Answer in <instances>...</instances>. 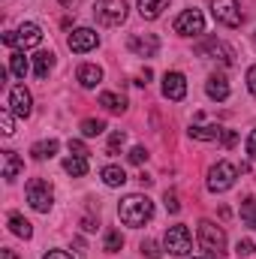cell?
<instances>
[{
  "label": "cell",
  "mask_w": 256,
  "mask_h": 259,
  "mask_svg": "<svg viewBox=\"0 0 256 259\" xmlns=\"http://www.w3.org/2000/svg\"><path fill=\"white\" fill-rule=\"evenodd\" d=\"M118 217H121L124 226L139 229V226H145V223L154 217V202L145 193H130L127 199H121V205H118Z\"/></svg>",
  "instance_id": "cell-1"
},
{
  "label": "cell",
  "mask_w": 256,
  "mask_h": 259,
  "mask_svg": "<svg viewBox=\"0 0 256 259\" xmlns=\"http://www.w3.org/2000/svg\"><path fill=\"white\" fill-rule=\"evenodd\" d=\"M199 244L211 256H223L226 253V232H223V226H217L211 220H202L199 223Z\"/></svg>",
  "instance_id": "cell-2"
},
{
  "label": "cell",
  "mask_w": 256,
  "mask_h": 259,
  "mask_svg": "<svg viewBox=\"0 0 256 259\" xmlns=\"http://www.w3.org/2000/svg\"><path fill=\"white\" fill-rule=\"evenodd\" d=\"M94 18L103 27H118L127 21V3L124 0H97L94 3Z\"/></svg>",
  "instance_id": "cell-3"
},
{
  "label": "cell",
  "mask_w": 256,
  "mask_h": 259,
  "mask_svg": "<svg viewBox=\"0 0 256 259\" xmlns=\"http://www.w3.org/2000/svg\"><path fill=\"white\" fill-rule=\"evenodd\" d=\"M235 178H238V169L232 166V163H226V160H220V163H214L211 169H208V190L211 193H226L232 184H235Z\"/></svg>",
  "instance_id": "cell-4"
},
{
  "label": "cell",
  "mask_w": 256,
  "mask_h": 259,
  "mask_svg": "<svg viewBox=\"0 0 256 259\" xmlns=\"http://www.w3.org/2000/svg\"><path fill=\"white\" fill-rule=\"evenodd\" d=\"M27 202H30L33 211L49 214V208H52V202H55V190H52V184L42 181V178L27 181Z\"/></svg>",
  "instance_id": "cell-5"
},
{
  "label": "cell",
  "mask_w": 256,
  "mask_h": 259,
  "mask_svg": "<svg viewBox=\"0 0 256 259\" xmlns=\"http://www.w3.org/2000/svg\"><path fill=\"white\" fill-rule=\"evenodd\" d=\"M211 15L223 27H241V21H244L238 0H211Z\"/></svg>",
  "instance_id": "cell-6"
},
{
  "label": "cell",
  "mask_w": 256,
  "mask_h": 259,
  "mask_svg": "<svg viewBox=\"0 0 256 259\" xmlns=\"http://www.w3.org/2000/svg\"><path fill=\"white\" fill-rule=\"evenodd\" d=\"M163 247L172 253V256H187L193 250V235L187 226H169L166 229V238H163Z\"/></svg>",
  "instance_id": "cell-7"
},
{
  "label": "cell",
  "mask_w": 256,
  "mask_h": 259,
  "mask_svg": "<svg viewBox=\"0 0 256 259\" xmlns=\"http://www.w3.org/2000/svg\"><path fill=\"white\" fill-rule=\"evenodd\" d=\"M66 46H69V52H75V55L94 52V49L100 46V33L91 30V27H75V30L66 36Z\"/></svg>",
  "instance_id": "cell-8"
},
{
  "label": "cell",
  "mask_w": 256,
  "mask_h": 259,
  "mask_svg": "<svg viewBox=\"0 0 256 259\" xmlns=\"http://www.w3.org/2000/svg\"><path fill=\"white\" fill-rule=\"evenodd\" d=\"M202 30H205V18L199 9H184L175 18V33H181V36H199Z\"/></svg>",
  "instance_id": "cell-9"
},
{
  "label": "cell",
  "mask_w": 256,
  "mask_h": 259,
  "mask_svg": "<svg viewBox=\"0 0 256 259\" xmlns=\"http://www.w3.org/2000/svg\"><path fill=\"white\" fill-rule=\"evenodd\" d=\"M127 46L136 58H154L160 52V39L154 33H133L127 39Z\"/></svg>",
  "instance_id": "cell-10"
},
{
  "label": "cell",
  "mask_w": 256,
  "mask_h": 259,
  "mask_svg": "<svg viewBox=\"0 0 256 259\" xmlns=\"http://www.w3.org/2000/svg\"><path fill=\"white\" fill-rule=\"evenodd\" d=\"M9 112L15 118H27L33 112V97H30V91L24 84H18V88L9 91Z\"/></svg>",
  "instance_id": "cell-11"
},
{
  "label": "cell",
  "mask_w": 256,
  "mask_h": 259,
  "mask_svg": "<svg viewBox=\"0 0 256 259\" xmlns=\"http://www.w3.org/2000/svg\"><path fill=\"white\" fill-rule=\"evenodd\" d=\"M163 97L172 103H181L187 97V78L184 72H166L163 75Z\"/></svg>",
  "instance_id": "cell-12"
},
{
  "label": "cell",
  "mask_w": 256,
  "mask_h": 259,
  "mask_svg": "<svg viewBox=\"0 0 256 259\" xmlns=\"http://www.w3.org/2000/svg\"><path fill=\"white\" fill-rule=\"evenodd\" d=\"M196 52L202 55V58H214V61H223V64H232V49L226 46V42H220V39H205V42H199L196 46Z\"/></svg>",
  "instance_id": "cell-13"
},
{
  "label": "cell",
  "mask_w": 256,
  "mask_h": 259,
  "mask_svg": "<svg viewBox=\"0 0 256 259\" xmlns=\"http://www.w3.org/2000/svg\"><path fill=\"white\" fill-rule=\"evenodd\" d=\"M15 36H18V46H21V49H33V46L42 42V30H39V24H33V21H24V24L15 30Z\"/></svg>",
  "instance_id": "cell-14"
},
{
  "label": "cell",
  "mask_w": 256,
  "mask_h": 259,
  "mask_svg": "<svg viewBox=\"0 0 256 259\" xmlns=\"http://www.w3.org/2000/svg\"><path fill=\"white\" fill-rule=\"evenodd\" d=\"M205 94H208L211 100L223 103V100L229 97V81H226V75H223V72H214V75H208V81H205Z\"/></svg>",
  "instance_id": "cell-15"
},
{
  "label": "cell",
  "mask_w": 256,
  "mask_h": 259,
  "mask_svg": "<svg viewBox=\"0 0 256 259\" xmlns=\"http://www.w3.org/2000/svg\"><path fill=\"white\" fill-rule=\"evenodd\" d=\"M24 169V160L15 154V151H3V178L6 181H15Z\"/></svg>",
  "instance_id": "cell-16"
},
{
  "label": "cell",
  "mask_w": 256,
  "mask_h": 259,
  "mask_svg": "<svg viewBox=\"0 0 256 259\" xmlns=\"http://www.w3.org/2000/svg\"><path fill=\"white\" fill-rule=\"evenodd\" d=\"M190 139L196 142H214V139H220L223 136V130L217 127V124H190Z\"/></svg>",
  "instance_id": "cell-17"
},
{
  "label": "cell",
  "mask_w": 256,
  "mask_h": 259,
  "mask_svg": "<svg viewBox=\"0 0 256 259\" xmlns=\"http://www.w3.org/2000/svg\"><path fill=\"white\" fill-rule=\"evenodd\" d=\"M103 81V69L97 64H81L78 66V84L81 88H97Z\"/></svg>",
  "instance_id": "cell-18"
},
{
  "label": "cell",
  "mask_w": 256,
  "mask_h": 259,
  "mask_svg": "<svg viewBox=\"0 0 256 259\" xmlns=\"http://www.w3.org/2000/svg\"><path fill=\"white\" fill-rule=\"evenodd\" d=\"M166 6H169V0H139V15H142L145 21H154V18L163 15Z\"/></svg>",
  "instance_id": "cell-19"
},
{
  "label": "cell",
  "mask_w": 256,
  "mask_h": 259,
  "mask_svg": "<svg viewBox=\"0 0 256 259\" xmlns=\"http://www.w3.org/2000/svg\"><path fill=\"white\" fill-rule=\"evenodd\" d=\"M52 69H55V55H52V52L33 55V72H36V78H49Z\"/></svg>",
  "instance_id": "cell-20"
},
{
  "label": "cell",
  "mask_w": 256,
  "mask_h": 259,
  "mask_svg": "<svg viewBox=\"0 0 256 259\" xmlns=\"http://www.w3.org/2000/svg\"><path fill=\"white\" fill-rule=\"evenodd\" d=\"M100 106H103L106 112H115V115H121V112L127 109V100H124L121 94H112V91H106V94H100Z\"/></svg>",
  "instance_id": "cell-21"
},
{
  "label": "cell",
  "mask_w": 256,
  "mask_h": 259,
  "mask_svg": "<svg viewBox=\"0 0 256 259\" xmlns=\"http://www.w3.org/2000/svg\"><path fill=\"white\" fill-rule=\"evenodd\" d=\"M58 139H46V142H36L33 148H30V154H33V160H52L55 154H58Z\"/></svg>",
  "instance_id": "cell-22"
},
{
  "label": "cell",
  "mask_w": 256,
  "mask_h": 259,
  "mask_svg": "<svg viewBox=\"0 0 256 259\" xmlns=\"http://www.w3.org/2000/svg\"><path fill=\"white\" fill-rule=\"evenodd\" d=\"M100 175H103V184H106V187H124V184H127V172H124L121 166H106Z\"/></svg>",
  "instance_id": "cell-23"
},
{
  "label": "cell",
  "mask_w": 256,
  "mask_h": 259,
  "mask_svg": "<svg viewBox=\"0 0 256 259\" xmlns=\"http://www.w3.org/2000/svg\"><path fill=\"white\" fill-rule=\"evenodd\" d=\"M64 172L66 175H72V178L88 175V157H75V154H69V157L64 160Z\"/></svg>",
  "instance_id": "cell-24"
},
{
  "label": "cell",
  "mask_w": 256,
  "mask_h": 259,
  "mask_svg": "<svg viewBox=\"0 0 256 259\" xmlns=\"http://www.w3.org/2000/svg\"><path fill=\"white\" fill-rule=\"evenodd\" d=\"M9 229H12V235H18V238H24V241L33 235V226H30L21 214H9Z\"/></svg>",
  "instance_id": "cell-25"
},
{
  "label": "cell",
  "mask_w": 256,
  "mask_h": 259,
  "mask_svg": "<svg viewBox=\"0 0 256 259\" xmlns=\"http://www.w3.org/2000/svg\"><path fill=\"white\" fill-rule=\"evenodd\" d=\"M27 69H30V64H27L24 52H12V55H9V72H12L15 78H24Z\"/></svg>",
  "instance_id": "cell-26"
},
{
  "label": "cell",
  "mask_w": 256,
  "mask_h": 259,
  "mask_svg": "<svg viewBox=\"0 0 256 259\" xmlns=\"http://www.w3.org/2000/svg\"><path fill=\"white\" fill-rule=\"evenodd\" d=\"M106 133V121H100V118H84L81 121V136L84 139H94V136H103Z\"/></svg>",
  "instance_id": "cell-27"
},
{
  "label": "cell",
  "mask_w": 256,
  "mask_h": 259,
  "mask_svg": "<svg viewBox=\"0 0 256 259\" xmlns=\"http://www.w3.org/2000/svg\"><path fill=\"white\" fill-rule=\"evenodd\" d=\"M121 247H124V235H121L118 229H109V232H106V241H103V250H106V253H118Z\"/></svg>",
  "instance_id": "cell-28"
},
{
  "label": "cell",
  "mask_w": 256,
  "mask_h": 259,
  "mask_svg": "<svg viewBox=\"0 0 256 259\" xmlns=\"http://www.w3.org/2000/svg\"><path fill=\"white\" fill-rule=\"evenodd\" d=\"M241 220H244V226L256 229V199H244L241 202Z\"/></svg>",
  "instance_id": "cell-29"
},
{
  "label": "cell",
  "mask_w": 256,
  "mask_h": 259,
  "mask_svg": "<svg viewBox=\"0 0 256 259\" xmlns=\"http://www.w3.org/2000/svg\"><path fill=\"white\" fill-rule=\"evenodd\" d=\"M0 130H3V136H12V133H15V115H12L9 109L0 112Z\"/></svg>",
  "instance_id": "cell-30"
},
{
  "label": "cell",
  "mask_w": 256,
  "mask_h": 259,
  "mask_svg": "<svg viewBox=\"0 0 256 259\" xmlns=\"http://www.w3.org/2000/svg\"><path fill=\"white\" fill-rule=\"evenodd\" d=\"M127 157H130V163H133V166H142V163H145V160H148V151H145V148H142V145H136V148H133V151H130Z\"/></svg>",
  "instance_id": "cell-31"
},
{
  "label": "cell",
  "mask_w": 256,
  "mask_h": 259,
  "mask_svg": "<svg viewBox=\"0 0 256 259\" xmlns=\"http://www.w3.org/2000/svg\"><path fill=\"white\" fill-rule=\"evenodd\" d=\"M142 253H145L148 259H160V256H163V253H160V247H157V241H151V238H148V241H142Z\"/></svg>",
  "instance_id": "cell-32"
},
{
  "label": "cell",
  "mask_w": 256,
  "mask_h": 259,
  "mask_svg": "<svg viewBox=\"0 0 256 259\" xmlns=\"http://www.w3.org/2000/svg\"><path fill=\"white\" fill-rule=\"evenodd\" d=\"M124 142H127V136H124L121 130H118V133H112V139H109V154H118V148H121Z\"/></svg>",
  "instance_id": "cell-33"
},
{
  "label": "cell",
  "mask_w": 256,
  "mask_h": 259,
  "mask_svg": "<svg viewBox=\"0 0 256 259\" xmlns=\"http://www.w3.org/2000/svg\"><path fill=\"white\" fill-rule=\"evenodd\" d=\"M253 250H256V244L253 241H247V238L235 244V253H238V256H253Z\"/></svg>",
  "instance_id": "cell-34"
},
{
  "label": "cell",
  "mask_w": 256,
  "mask_h": 259,
  "mask_svg": "<svg viewBox=\"0 0 256 259\" xmlns=\"http://www.w3.org/2000/svg\"><path fill=\"white\" fill-rule=\"evenodd\" d=\"M69 154H75V157H88L84 142H81V139H69Z\"/></svg>",
  "instance_id": "cell-35"
},
{
  "label": "cell",
  "mask_w": 256,
  "mask_h": 259,
  "mask_svg": "<svg viewBox=\"0 0 256 259\" xmlns=\"http://www.w3.org/2000/svg\"><path fill=\"white\" fill-rule=\"evenodd\" d=\"M163 199H166V208H169L172 214H178V211H181V202H178V196L172 193V190H166V196H163Z\"/></svg>",
  "instance_id": "cell-36"
},
{
  "label": "cell",
  "mask_w": 256,
  "mask_h": 259,
  "mask_svg": "<svg viewBox=\"0 0 256 259\" xmlns=\"http://www.w3.org/2000/svg\"><path fill=\"white\" fill-rule=\"evenodd\" d=\"M247 91L256 97V66H250V69H247Z\"/></svg>",
  "instance_id": "cell-37"
},
{
  "label": "cell",
  "mask_w": 256,
  "mask_h": 259,
  "mask_svg": "<svg viewBox=\"0 0 256 259\" xmlns=\"http://www.w3.org/2000/svg\"><path fill=\"white\" fill-rule=\"evenodd\" d=\"M3 46H9V49H15V46H18V36H15V30H6V33H3Z\"/></svg>",
  "instance_id": "cell-38"
},
{
  "label": "cell",
  "mask_w": 256,
  "mask_h": 259,
  "mask_svg": "<svg viewBox=\"0 0 256 259\" xmlns=\"http://www.w3.org/2000/svg\"><path fill=\"white\" fill-rule=\"evenodd\" d=\"M247 154L256 160V130H250V136H247Z\"/></svg>",
  "instance_id": "cell-39"
},
{
  "label": "cell",
  "mask_w": 256,
  "mask_h": 259,
  "mask_svg": "<svg viewBox=\"0 0 256 259\" xmlns=\"http://www.w3.org/2000/svg\"><path fill=\"white\" fill-rule=\"evenodd\" d=\"M42 259H75V256H69L66 250H49V253H46Z\"/></svg>",
  "instance_id": "cell-40"
},
{
  "label": "cell",
  "mask_w": 256,
  "mask_h": 259,
  "mask_svg": "<svg viewBox=\"0 0 256 259\" xmlns=\"http://www.w3.org/2000/svg\"><path fill=\"white\" fill-rule=\"evenodd\" d=\"M151 75H154V72H151V69L145 66V69H142V72L136 75V84H148V78H151Z\"/></svg>",
  "instance_id": "cell-41"
},
{
  "label": "cell",
  "mask_w": 256,
  "mask_h": 259,
  "mask_svg": "<svg viewBox=\"0 0 256 259\" xmlns=\"http://www.w3.org/2000/svg\"><path fill=\"white\" fill-rule=\"evenodd\" d=\"M235 139H238V136H235L232 130H223V145H226V148H229V145H235Z\"/></svg>",
  "instance_id": "cell-42"
},
{
  "label": "cell",
  "mask_w": 256,
  "mask_h": 259,
  "mask_svg": "<svg viewBox=\"0 0 256 259\" xmlns=\"http://www.w3.org/2000/svg\"><path fill=\"white\" fill-rule=\"evenodd\" d=\"M81 229H84V232H94V229H97V220L84 217V220H81Z\"/></svg>",
  "instance_id": "cell-43"
},
{
  "label": "cell",
  "mask_w": 256,
  "mask_h": 259,
  "mask_svg": "<svg viewBox=\"0 0 256 259\" xmlns=\"http://www.w3.org/2000/svg\"><path fill=\"white\" fill-rule=\"evenodd\" d=\"M0 259H18L15 250H0Z\"/></svg>",
  "instance_id": "cell-44"
},
{
  "label": "cell",
  "mask_w": 256,
  "mask_h": 259,
  "mask_svg": "<svg viewBox=\"0 0 256 259\" xmlns=\"http://www.w3.org/2000/svg\"><path fill=\"white\" fill-rule=\"evenodd\" d=\"M69 3H72V0H61V6H69Z\"/></svg>",
  "instance_id": "cell-45"
},
{
  "label": "cell",
  "mask_w": 256,
  "mask_h": 259,
  "mask_svg": "<svg viewBox=\"0 0 256 259\" xmlns=\"http://www.w3.org/2000/svg\"><path fill=\"white\" fill-rule=\"evenodd\" d=\"M193 259H202V256H193Z\"/></svg>",
  "instance_id": "cell-46"
}]
</instances>
